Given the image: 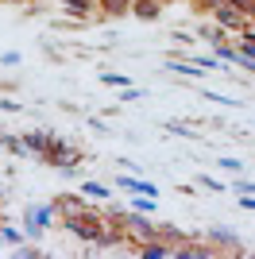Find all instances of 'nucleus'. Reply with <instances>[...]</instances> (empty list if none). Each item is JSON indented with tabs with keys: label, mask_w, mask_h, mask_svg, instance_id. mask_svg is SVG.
<instances>
[{
	"label": "nucleus",
	"mask_w": 255,
	"mask_h": 259,
	"mask_svg": "<svg viewBox=\"0 0 255 259\" xmlns=\"http://www.w3.org/2000/svg\"><path fill=\"white\" fill-rule=\"evenodd\" d=\"M232 4H236L240 12H247V8H251V0H232Z\"/></svg>",
	"instance_id": "nucleus-5"
},
{
	"label": "nucleus",
	"mask_w": 255,
	"mask_h": 259,
	"mask_svg": "<svg viewBox=\"0 0 255 259\" xmlns=\"http://www.w3.org/2000/svg\"><path fill=\"white\" fill-rule=\"evenodd\" d=\"M136 12L143 16V20H151V16L159 12V4H151V0H139V4H136Z\"/></svg>",
	"instance_id": "nucleus-1"
},
{
	"label": "nucleus",
	"mask_w": 255,
	"mask_h": 259,
	"mask_svg": "<svg viewBox=\"0 0 255 259\" xmlns=\"http://www.w3.org/2000/svg\"><path fill=\"white\" fill-rule=\"evenodd\" d=\"M70 8H77V12H89V0H66Z\"/></svg>",
	"instance_id": "nucleus-4"
},
{
	"label": "nucleus",
	"mask_w": 255,
	"mask_h": 259,
	"mask_svg": "<svg viewBox=\"0 0 255 259\" xmlns=\"http://www.w3.org/2000/svg\"><path fill=\"white\" fill-rule=\"evenodd\" d=\"M35 213V225H47V217H51V209H31Z\"/></svg>",
	"instance_id": "nucleus-2"
},
{
	"label": "nucleus",
	"mask_w": 255,
	"mask_h": 259,
	"mask_svg": "<svg viewBox=\"0 0 255 259\" xmlns=\"http://www.w3.org/2000/svg\"><path fill=\"white\" fill-rule=\"evenodd\" d=\"M221 20H224V23H240V16H236V12H228V8H221Z\"/></svg>",
	"instance_id": "nucleus-3"
}]
</instances>
